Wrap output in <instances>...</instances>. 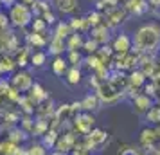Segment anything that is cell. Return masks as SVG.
<instances>
[{
  "mask_svg": "<svg viewBox=\"0 0 160 155\" xmlns=\"http://www.w3.org/2000/svg\"><path fill=\"white\" fill-rule=\"evenodd\" d=\"M160 45V25L158 23H144L140 25L131 38V52L135 54H149L155 52Z\"/></svg>",
  "mask_w": 160,
  "mask_h": 155,
  "instance_id": "cell-1",
  "label": "cell"
},
{
  "mask_svg": "<svg viewBox=\"0 0 160 155\" xmlns=\"http://www.w3.org/2000/svg\"><path fill=\"white\" fill-rule=\"evenodd\" d=\"M8 18H9V22H11V25H15L18 29H25V27L32 22L34 15H32V11H31V6L22 4V2L16 0L15 4L9 8Z\"/></svg>",
  "mask_w": 160,
  "mask_h": 155,
  "instance_id": "cell-2",
  "label": "cell"
},
{
  "mask_svg": "<svg viewBox=\"0 0 160 155\" xmlns=\"http://www.w3.org/2000/svg\"><path fill=\"white\" fill-rule=\"evenodd\" d=\"M97 97H99V101L102 103H113L117 101L119 97H121V87H119V83H112V81H102L99 87H97Z\"/></svg>",
  "mask_w": 160,
  "mask_h": 155,
  "instance_id": "cell-3",
  "label": "cell"
},
{
  "mask_svg": "<svg viewBox=\"0 0 160 155\" xmlns=\"http://www.w3.org/2000/svg\"><path fill=\"white\" fill-rule=\"evenodd\" d=\"M95 125V117L92 116V112H79L72 121V126H74V132L79 133V135H88L92 132V128Z\"/></svg>",
  "mask_w": 160,
  "mask_h": 155,
  "instance_id": "cell-4",
  "label": "cell"
},
{
  "mask_svg": "<svg viewBox=\"0 0 160 155\" xmlns=\"http://www.w3.org/2000/svg\"><path fill=\"white\" fill-rule=\"evenodd\" d=\"M9 83H11V87L18 92H29V89L32 87V78H31V74L27 70H23L20 69L18 72H13L11 74V78H9Z\"/></svg>",
  "mask_w": 160,
  "mask_h": 155,
  "instance_id": "cell-5",
  "label": "cell"
},
{
  "mask_svg": "<svg viewBox=\"0 0 160 155\" xmlns=\"http://www.w3.org/2000/svg\"><path fill=\"white\" fill-rule=\"evenodd\" d=\"M106 141H108V133L104 132V130H101V128H92V132L88 133V135H85L83 144L87 146L88 152H92L94 148L102 146Z\"/></svg>",
  "mask_w": 160,
  "mask_h": 155,
  "instance_id": "cell-6",
  "label": "cell"
},
{
  "mask_svg": "<svg viewBox=\"0 0 160 155\" xmlns=\"http://www.w3.org/2000/svg\"><path fill=\"white\" fill-rule=\"evenodd\" d=\"M76 144H78V135H76V132L59 133L54 150H56V152H63V153H70Z\"/></svg>",
  "mask_w": 160,
  "mask_h": 155,
  "instance_id": "cell-7",
  "label": "cell"
},
{
  "mask_svg": "<svg viewBox=\"0 0 160 155\" xmlns=\"http://www.w3.org/2000/svg\"><path fill=\"white\" fill-rule=\"evenodd\" d=\"M106 23H108V27H117V25H121V23L128 18V11L124 9V6H115V8H108L106 11Z\"/></svg>",
  "mask_w": 160,
  "mask_h": 155,
  "instance_id": "cell-8",
  "label": "cell"
},
{
  "mask_svg": "<svg viewBox=\"0 0 160 155\" xmlns=\"http://www.w3.org/2000/svg\"><path fill=\"white\" fill-rule=\"evenodd\" d=\"M112 49H113V54H128L131 52V36L128 33H121L113 38L112 42Z\"/></svg>",
  "mask_w": 160,
  "mask_h": 155,
  "instance_id": "cell-9",
  "label": "cell"
},
{
  "mask_svg": "<svg viewBox=\"0 0 160 155\" xmlns=\"http://www.w3.org/2000/svg\"><path fill=\"white\" fill-rule=\"evenodd\" d=\"M138 142H140V148H144V150H155L157 142H158L157 130L146 126L144 130L140 132V135H138Z\"/></svg>",
  "mask_w": 160,
  "mask_h": 155,
  "instance_id": "cell-10",
  "label": "cell"
},
{
  "mask_svg": "<svg viewBox=\"0 0 160 155\" xmlns=\"http://www.w3.org/2000/svg\"><path fill=\"white\" fill-rule=\"evenodd\" d=\"M90 38L95 40L99 45H106L110 40V27L104 22L99 23V25H95V27L90 29Z\"/></svg>",
  "mask_w": 160,
  "mask_h": 155,
  "instance_id": "cell-11",
  "label": "cell"
},
{
  "mask_svg": "<svg viewBox=\"0 0 160 155\" xmlns=\"http://www.w3.org/2000/svg\"><path fill=\"white\" fill-rule=\"evenodd\" d=\"M124 9L128 11V13H133V15H144L149 11V4H148V0H126V6Z\"/></svg>",
  "mask_w": 160,
  "mask_h": 155,
  "instance_id": "cell-12",
  "label": "cell"
},
{
  "mask_svg": "<svg viewBox=\"0 0 160 155\" xmlns=\"http://www.w3.org/2000/svg\"><path fill=\"white\" fill-rule=\"evenodd\" d=\"M54 6L61 15H74L79 8V0H54Z\"/></svg>",
  "mask_w": 160,
  "mask_h": 155,
  "instance_id": "cell-13",
  "label": "cell"
},
{
  "mask_svg": "<svg viewBox=\"0 0 160 155\" xmlns=\"http://www.w3.org/2000/svg\"><path fill=\"white\" fill-rule=\"evenodd\" d=\"M29 99L32 101L34 105H38V103H42V101H45V99H49V94H47V90L40 85V83H32V87L29 89Z\"/></svg>",
  "mask_w": 160,
  "mask_h": 155,
  "instance_id": "cell-14",
  "label": "cell"
},
{
  "mask_svg": "<svg viewBox=\"0 0 160 155\" xmlns=\"http://www.w3.org/2000/svg\"><path fill=\"white\" fill-rule=\"evenodd\" d=\"M79 105H81V110L83 112H95L99 108L101 101H99L97 94H87V96L79 101Z\"/></svg>",
  "mask_w": 160,
  "mask_h": 155,
  "instance_id": "cell-15",
  "label": "cell"
},
{
  "mask_svg": "<svg viewBox=\"0 0 160 155\" xmlns=\"http://www.w3.org/2000/svg\"><path fill=\"white\" fill-rule=\"evenodd\" d=\"M25 42H27V47H36V49H43L45 45L49 44L45 34H38V33H27Z\"/></svg>",
  "mask_w": 160,
  "mask_h": 155,
  "instance_id": "cell-16",
  "label": "cell"
},
{
  "mask_svg": "<svg viewBox=\"0 0 160 155\" xmlns=\"http://www.w3.org/2000/svg\"><path fill=\"white\" fill-rule=\"evenodd\" d=\"M16 70V61L15 58H11L9 54H4V56H0V76H4V74H11Z\"/></svg>",
  "mask_w": 160,
  "mask_h": 155,
  "instance_id": "cell-17",
  "label": "cell"
},
{
  "mask_svg": "<svg viewBox=\"0 0 160 155\" xmlns=\"http://www.w3.org/2000/svg\"><path fill=\"white\" fill-rule=\"evenodd\" d=\"M146 80H148V76H146L140 69H133L130 70V76H128V83H130L131 87H135V89H140V87H144Z\"/></svg>",
  "mask_w": 160,
  "mask_h": 155,
  "instance_id": "cell-18",
  "label": "cell"
},
{
  "mask_svg": "<svg viewBox=\"0 0 160 155\" xmlns=\"http://www.w3.org/2000/svg\"><path fill=\"white\" fill-rule=\"evenodd\" d=\"M51 69L56 76H65L67 70H68V61L63 56H54V59L51 63Z\"/></svg>",
  "mask_w": 160,
  "mask_h": 155,
  "instance_id": "cell-19",
  "label": "cell"
},
{
  "mask_svg": "<svg viewBox=\"0 0 160 155\" xmlns=\"http://www.w3.org/2000/svg\"><path fill=\"white\" fill-rule=\"evenodd\" d=\"M153 99L146 94H138L137 97H133V106L137 108V112H148L151 108Z\"/></svg>",
  "mask_w": 160,
  "mask_h": 155,
  "instance_id": "cell-20",
  "label": "cell"
},
{
  "mask_svg": "<svg viewBox=\"0 0 160 155\" xmlns=\"http://www.w3.org/2000/svg\"><path fill=\"white\" fill-rule=\"evenodd\" d=\"M58 130H54V128H49L47 132L42 135V144H43L47 150H54V146H56V141H58Z\"/></svg>",
  "mask_w": 160,
  "mask_h": 155,
  "instance_id": "cell-21",
  "label": "cell"
},
{
  "mask_svg": "<svg viewBox=\"0 0 160 155\" xmlns=\"http://www.w3.org/2000/svg\"><path fill=\"white\" fill-rule=\"evenodd\" d=\"M83 42H85V38L81 36L79 33H72V34L65 40L67 51H79L81 47H83Z\"/></svg>",
  "mask_w": 160,
  "mask_h": 155,
  "instance_id": "cell-22",
  "label": "cell"
},
{
  "mask_svg": "<svg viewBox=\"0 0 160 155\" xmlns=\"http://www.w3.org/2000/svg\"><path fill=\"white\" fill-rule=\"evenodd\" d=\"M9 135H8V139L9 141H13V142H16V144H20V142H23V141L27 139V135L29 133L25 132L23 128H20V126L16 125V126H13V128H9Z\"/></svg>",
  "mask_w": 160,
  "mask_h": 155,
  "instance_id": "cell-23",
  "label": "cell"
},
{
  "mask_svg": "<svg viewBox=\"0 0 160 155\" xmlns=\"http://www.w3.org/2000/svg\"><path fill=\"white\" fill-rule=\"evenodd\" d=\"M47 45H49V52L54 54V56H61V54L67 51L65 40H59V38H56V36H52L51 42H49Z\"/></svg>",
  "mask_w": 160,
  "mask_h": 155,
  "instance_id": "cell-24",
  "label": "cell"
},
{
  "mask_svg": "<svg viewBox=\"0 0 160 155\" xmlns=\"http://www.w3.org/2000/svg\"><path fill=\"white\" fill-rule=\"evenodd\" d=\"M68 25H70L72 33H78V31H88V29H90V25L87 23L85 16H72V18L68 20Z\"/></svg>",
  "mask_w": 160,
  "mask_h": 155,
  "instance_id": "cell-25",
  "label": "cell"
},
{
  "mask_svg": "<svg viewBox=\"0 0 160 155\" xmlns=\"http://www.w3.org/2000/svg\"><path fill=\"white\" fill-rule=\"evenodd\" d=\"M67 78V83L68 85H79L81 80H83V72L79 70V67H70L65 74Z\"/></svg>",
  "mask_w": 160,
  "mask_h": 155,
  "instance_id": "cell-26",
  "label": "cell"
},
{
  "mask_svg": "<svg viewBox=\"0 0 160 155\" xmlns=\"http://www.w3.org/2000/svg\"><path fill=\"white\" fill-rule=\"evenodd\" d=\"M72 34V29L68 22H58L56 23V29H54V36L59 38V40H67V38Z\"/></svg>",
  "mask_w": 160,
  "mask_h": 155,
  "instance_id": "cell-27",
  "label": "cell"
},
{
  "mask_svg": "<svg viewBox=\"0 0 160 155\" xmlns=\"http://www.w3.org/2000/svg\"><path fill=\"white\" fill-rule=\"evenodd\" d=\"M47 63V52L45 51H34L31 52V65L34 69H42Z\"/></svg>",
  "mask_w": 160,
  "mask_h": 155,
  "instance_id": "cell-28",
  "label": "cell"
},
{
  "mask_svg": "<svg viewBox=\"0 0 160 155\" xmlns=\"http://www.w3.org/2000/svg\"><path fill=\"white\" fill-rule=\"evenodd\" d=\"M29 25H31V33H38V34H45L47 29H49V25L45 23V20L42 16H34Z\"/></svg>",
  "mask_w": 160,
  "mask_h": 155,
  "instance_id": "cell-29",
  "label": "cell"
},
{
  "mask_svg": "<svg viewBox=\"0 0 160 155\" xmlns=\"http://www.w3.org/2000/svg\"><path fill=\"white\" fill-rule=\"evenodd\" d=\"M18 148H20V144H16V142H13V141H2L0 142V155H15L16 152H18Z\"/></svg>",
  "mask_w": 160,
  "mask_h": 155,
  "instance_id": "cell-30",
  "label": "cell"
},
{
  "mask_svg": "<svg viewBox=\"0 0 160 155\" xmlns=\"http://www.w3.org/2000/svg\"><path fill=\"white\" fill-rule=\"evenodd\" d=\"M146 121L151 125H160V105H151V108L146 112Z\"/></svg>",
  "mask_w": 160,
  "mask_h": 155,
  "instance_id": "cell-31",
  "label": "cell"
},
{
  "mask_svg": "<svg viewBox=\"0 0 160 155\" xmlns=\"http://www.w3.org/2000/svg\"><path fill=\"white\" fill-rule=\"evenodd\" d=\"M85 20H87V23L90 25V29H92V27H95V25H99V23H102V15H101V11H97V9L90 11V13L85 16Z\"/></svg>",
  "mask_w": 160,
  "mask_h": 155,
  "instance_id": "cell-32",
  "label": "cell"
},
{
  "mask_svg": "<svg viewBox=\"0 0 160 155\" xmlns=\"http://www.w3.org/2000/svg\"><path fill=\"white\" fill-rule=\"evenodd\" d=\"M27 155H47V148L42 142H31L27 146Z\"/></svg>",
  "mask_w": 160,
  "mask_h": 155,
  "instance_id": "cell-33",
  "label": "cell"
},
{
  "mask_svg": "<svg viewBox=\"0 0 160 155\" xmlns=\"http://www.w3.org/2000/svg\"><path fill=\"white\" fill-rule=\"evenodd\" d=\"M99 47H101V45L97 44L95 40H92V38H85V42H83V47H81V49H85L87 54H95V52L99 51Z\"/></svg>",
  "mask_w": 160,
  "mask_h": 155,
  "instance_id": "cell-34",
  "label": "cell"
},
{
  "mask_svg": "<svg viewBox=\"0 0 160 155\" xmlns=\"http://www.w3.org/2000/svg\"><path fill=\"white\" fill-rule=\"evenodd\" d=\"M67 61L72 63V67H79L81 63L85 61V58L81 56L79 51H68V58H67Z\"/></svg>",
  "mask_w": 160,
  "mask_h": 155,
  "instance_id": "cell-35",
  "label": "cell"
},
{
  "mask_svg": "<svg viewBox=\"0 0 160 155\" xmlns=\"http://www.w3.org/2000/svg\"><path fill=\"white\" fill-rule=\"evenodd\" d=\"M117 155H142V152L137 146H131V144H124L119 148V153Z\"/></svg>",
  "mask_w": 160,
  "mask_h": 155,
  "instance_id": "cell-36",
  "label": "cell"
},
{
  "mask_svg": "<svg viewBox=\"0 0 160 155\" xmlns=\"http://www.w3.org/2000/svg\"><path fill=\"white\" fill-rule=\"evenodd\" d=\"M9 90H11V83H9V80H0V97H8Z\"/></svg>",
  "mask_w": 160,
  "mask_h": 155,
  "instance_id": "cell-37",
  "label": "cell"
},
{
  "mask_svg": "<svg viewBox=\"0 0 160 155\" xmlns=\"http://www.w3.org/2000/svg\"><path fill=\"white\" fill-rule=\"evenodd\" d=\"M42 18H43L45 20V23H47V25H56V15H54V13H52L51 9H49V11H45L43 15H42Z\"/></svg>",
  "mask_w": 160,
  "mask_h": 155,
  "instance_id": "cell-38",
  "label": "cell"
},
{
  "mask_svg": "<svg viewBox=\"0 0 160 155\" xmlns=\"http://www.w3.org/2000/svg\"><path fill=\"white\" fill-rule=\"evenodd\" d=\"M8 23H9V18L2 11H0V31H4L6 27H8Z\"/></svg>",
  "mask_w": 160,
  "mask_h": 155,
  "instance_id": "cell-39",
  "label": "cell"
},
{
  "mask_svg": "<svg viewBox=\"0 0 160 155\" xmlns=\"http://www.w3.org/2000/svg\"><path fill=\"white\" fill-rule=\"evenodd\" d=\"M148 4H149V8H160V0H148Z\"/></svg>",
  "mask_w": 160,
  "mask_h": 155,
  "instance_id": "cell-40",
  "label": "cell"
},
{
  "mask_svg": "<svg viewBox=\"0 0 160 155\" xmlns=\"http://www.w3.org/2000/svg\"><path fill=\"white\" fill-rule=\"evenodd\" d=\"M51 155H70V153H63V152H56V150H54Z\"/></svg>",
  "mask_w": 160,
  "mask_h": 155,
  "instance_id": "cell-41",
  "label": "cell"
},
{
  "mask_svg": "<svg viewBox=\"0 0 160 155\" xmlns=\"http://www.w3.org/2000/svg\"><path fill=\"white\" fill-rule=\"evenodd\" d=\"M0 106H2V97H0Z\"/></svg>",
  "mask_w": 160,
  "mask_h": 155,
  "instance_id": "cell-42",
  "label": "cell"
},
{
  "mask_svg": "<svg viewBox=\"0 0 160 155\" xmlns=\"http://www.w3.org/2000/svg\"><path fill=\"white\" fill-rule=\"evenodd\" d=\"M47 2H54V0H47Z\"/></svg>",
  "mask_w": 160,
  "mask_h": 155,
  "instance_id": "cell-43",
  "label": "cell"
},
{
  "mask_svg": "<svg viewBox=\"0 0 160 155\" xmlns=\"http://www.w3.org/2000/svg\"><path fill=\"white\" fill-rule=\"evenodd\" d=\"M0 80H2V76H0Z\"/></svg>",
  "mask_w": 160,
  "mask_h": 155,
  "instance_id": "cell-44",
  "label": "cell"
},
{
  "mask_svg": "<svg viewBox=\"0 0 160 155\" xmlns=\"http://www.w3.org/2000/svg\"><path fill=\"white\" fill-rule=\"evenodd\" d=\"M0 8H2V6H0Z\"/></svg>",
  "mask_w": 160,
  "mask_h": 155,
  "instance_id": "cell-45",
  "label": "cell"
}]
</instances>
